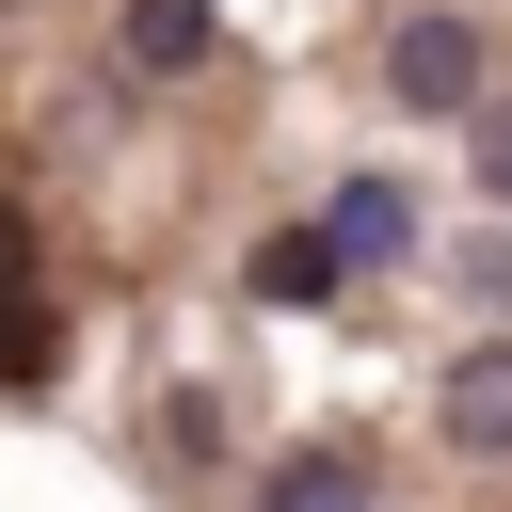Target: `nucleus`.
Wrapping results in <instances>:
<instances>
[{"label":"nucleus","instance_id":"423d86ee","mask_svg":"<svg viewBox=\"0 0 512 512\" xmlns=\"http://www.w3.org/2000/svg\"><path fill=\"white\" fill-rule=\"evenodd\" d=\"M336 272H352V256H336L320 224H288V240H256V304H320Z\"/></svg>","mask_w":512,"mask_h":512},{"label":"nucleus","instance_id":"6e6552de","mask_svg":"<svg viewBox=\"0 0 512 512\" xmlns=\"http://www.w3.org/2000/svg\"><path fill=\"white\" fill-rule=\"evenodd\" d=\"M464 144H480V192L512 208V96H480V112H464Z\"/></svg>","mask_w":512,"mask_h":512},{"label":"nucleus","instance_id":"0eeeda50","mask_svg":"<svg viewBox=\"0 0 512 512\" xmlns=\"http://www.w3.org/2000/svg\"><path fill=\"white\" fill-rule=\"evenodd\" d=\"M48 368V336H32V240L0 224V384H32Z\"/></svg>","mask_w":512,"mask_h":512},{"label":"nucleus","instance_id":"7ed1b4c3","mask_svg":"<svg viewBox=\"0 0 512 512\" xmlns=\"http://www.w3.org/2000/svg\"><path fill=\"white\" fill-rule=\"evenodd\" d=\"M320 240H336V256H400V240H416V192H400V176H336Z\"/></svg>","mask_w":512,"mask_h":512},{"label":"nucleus","instance_id":"20e7f679","mask_svg":"<svg viewBox=\"0 0 512 512\" xmlns=\"http://www.w3.org/2000/svg\"><path fill=\"white\" fill-rule=\"evenodd\" d=\"M208 32H224L208 0H128V64H144V80H192V64H208Z\"/></svg>","mask_w":512,"mask_h":512},{"label":"nucleus","instance_id":"f257e3e1","mask_svg":"<svg viewBox=\"0 0 512 512\" xmlns=\"http://www.w3.org/2000/svg\"><path fill=\"white\" fill-rule=\"evenodd\" d=\"M480 64H496V48H480V16H448V0H416V16L384 32V96H400V112H480Z\"/></svg>","mask_w":512,"mask_h":512},{"label":"nucleus","instance_id":"39448f33","mask_svg":"<svg viewBox=\"0 0 512 512\" xmlns=\"http://www.w3.org/2000/svg\"><path fill=\"white\" fill-rule=\"evenodd\" d=\"M256 512H368V464H352V448H288V464L256 480Z\"/></svg>","mask_w":512,"mask_h":512},{"label":"nucleus","instance_id":"f03ea898","mask_svg":"<svg viewBox=\"0 0 512 512\" xmlns=\"http://www.w3.org/2000/svg\"><path fill=\"white\" fill-rule=\"evenodd\" d=\"M432 432H448V448H480V464L512 448V336L448 352V384H432Z\"/></svg>","mask_w":512,"mask_h":512}]
</instances>
